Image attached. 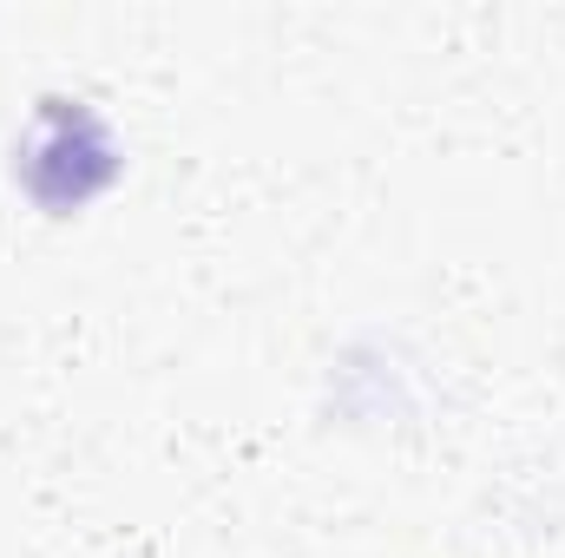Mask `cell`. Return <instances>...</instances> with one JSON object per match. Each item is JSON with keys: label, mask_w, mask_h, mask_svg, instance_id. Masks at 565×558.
Segmentation results:
<instances>
[{"label": "cell", "mask_w": 565, "mask_h": 558, "mask_svg": "<svg viewBox=\"0 0 565 558\" xmlns=\"http://www.w3.org/2000/svg\"><path fill=\"white\" fill-rule=\"evenodd\" d=\"M119 164H126L119 139L86 99H40L26 139L13 151V171L46 217H73L79 204H93L119 178Z\"/></svg>", "instance_id": "1"}]
</instances>
